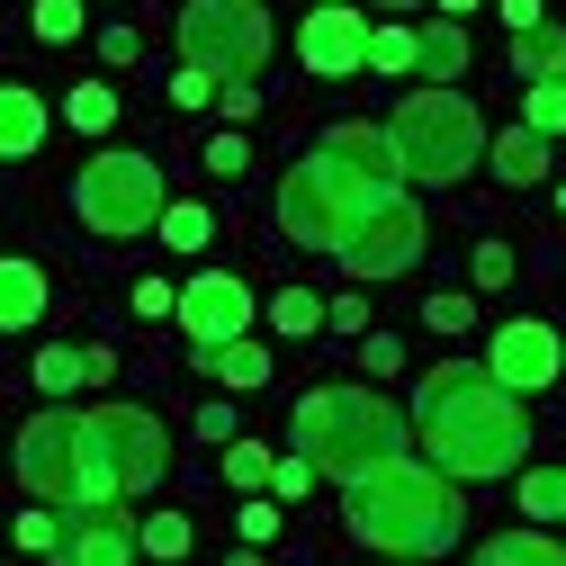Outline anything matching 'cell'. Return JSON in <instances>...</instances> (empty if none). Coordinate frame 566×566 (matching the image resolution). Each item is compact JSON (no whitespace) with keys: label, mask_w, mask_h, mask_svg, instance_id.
I'll list each match as a JSON object with an SVG mask.
<instances>
[{"label":"cell","mask_w":566,"mask_h":566,"mask_svg":"<svg viewBox=\"0 0 566 566\" xmlns=\"http://www.w3.org/2000/svg\"><path fill=\"white\" fill-rule=\"evenodd\" d=\"M413 432H422V459L459 485H485V476H513L531 459V413L522 396L494 378L485 360H441L422 369L413 387Z\"/></svg>","instance_id":"cell-1"},{"label":"cell","mask_w":566,"mask_h":566,"mask_svg":"<svg viewBox=\"0 0 566 566\" xmlns=\"http://www.w3.org/2000/svg\"><path fill=\"white\" fill-rule=\"evenodd\" d=\"M342 522L350 539H369L378 557H441L468 539V504H459V476H441L432 459H387L369 476L342 485Z\"/></svg>","instance_id":"cell-2"},{"label":"cell","mask_w":566,"mask_h":566,"mask_svg":"<svg viewBox=\"0 0 566 566\" xmlns=\"http://www.w3.org/2000/svg\"><path fill=\"white\" fill-rule=\"evenodd\" d=\"M405 441H413V422H405L378 387H306V396H297V450H306L315 476H333V485L405 459Z\"/></svg>","instance_id":"cell-3"},{"label":"cell","mask_w":566,"mask_h":566,"mask_svg":"<svg viewBox=\"0 0 566 566\" xmlns=\"http://www.w3.org/2000/svg\"><path fill=\"white\" fill-rule=\"evenodd\" d=\"M387 198H396L387 180L350 171L333 145H315L306 163L279 171V234H289L297 252H342L350 234H360V217H369V207H387Z\"/></svg>","instance_id":"cell-4"},{"label":"cell","mask_w":566,"mask_h":566,"mask_svg":"<svg viewBox=\"0 0 566 566\" xmlns=\"http://www.w3.org/2000/svg\"><path fill=\"white\" fill-rule=\"evenodd\" d=\"M387 145H396V171H405V180L450 189V180H468V171L485 163V117H476L459 91L422 82V91H405V99H396Z\"/></svg>","instance_id":"cell-5"},{"label":"cell","mask_w":566,"mask_h":566,"mask_svg":"<svg viewBox=\"0 0 566 566\" xmlns=\"http://www.w3.org/2000/svg\"><path fill=\"white\" fill-rule=\"evenodd\" d=\"M19 485L36 494V504H54L63 522H73V513H117V494H108V476L91 459V422L63 413V405L28 413V432H19Z\"/></svg>","instance_id":"cell-6"},{"label":"cell","mask_w":566,"mask_h":566,"mask_svg":"<svg viewBox=\"0 0 566 566\" xmlns=\"http://www.w3.org/2000/svg\"><path fill=\"white\" fill-rule=\"evenodd\" d=\"M163 163L154 154H91L82 180H73V217L99 234V243H135V234H154L163 226Z\"/></svg>","instance_id":"cell-7"},{"label":"cell","mask_w":566,"mask_h":566,"mask_svg":"<svg viewBox=\"0 0 566 566\" xmlns=\"http://www.w3.org/2000/svg\"><path fill=\"white\" fill-rule=\"evenodd\" d=\"M180 54L217 82H252L270 63V19L261 0H189L180 10Z\"/></svg>","instance_id":"cell-8"},{"label":"cell","mask_w":566,"mask_h":566,"mask_svg":"<svg viewBox=\"0 0 566 566\" xmlns=\"http://www.w3.org/2000/svg\"><path fill=\"white\" fill-rule=\"evenodd\" d=\"M82 422H91V459H99V476H108L117 504H126V494H154V485L171 476L163 413H145V405H99V413H82Z\"/></svg>","instance_id":"cell-9"},{"label":"cell","mask_w":566,"mask_h":566,"mask_svg":"<svg viewBox=\"0 0 566 566\" xmlns=\"http://www.w3.org/2000/svg\"><path fill=\"white\" fill-rule=\"evenodd\" d=\"M422 243H432L422 207H413V198H387V207L360 217V234L342 243V270H350V279H405V270L422 261Z\"/></svg>","instance_id":"cell-10"},{"label":"cell","mask_w":566,"mask_h":566,"mask_svg":"<svg viewBox=\"0 0 566 566\" xmlns=\"http://www.w3.org/2000/svg\"><path fill=\"white\" fill-rule=\"evenodd\" d=\"M243 324H252V289H243L234 270H198L189 289H180V333H189V360H207V350L243 342Z\"/></svg>","instance_id":"cell-11"},{"label":"cell","mask_w":566,"mask_h":566,"mask_svg":"<svg viewBox=\"0 0 566 566\" xmlns=\"http://www.w3.org/2000/svg\"><path fill=\"white\" fill-rule=\"evenodd\" d=\"M485 369L504 378L513 396H539V387H557V378H566V350H557V333H548L539 315H522V324H494Z\"/></svg>","instance_id":"cell-12"},{"label":"cell","mask_w":566,"mask_h":566,"mask_svg":"<svg viewBox=\"0 0 566 566\" xmlns=\"http://www.w3.org/2000/svg\"><path fill=\"white\" fill-rule=\"evenodd\" d=\"M297 63H306V73H324V82L369 73V19L350 10V0H315V19L297 28Z\"/></svg>","instance_id":"cell-13"},{"label":"cell","mask_w":566,"mask_h":566,"mask_svg":"<svg viewBox=\"0 0 566 566\" xmlns=\"http://www.w3.org/2000/svg\"><path fill=\"white\" fill-rule=\"evenodd\" d=\"M135 557H145V548H135V531L117 513H73L45 566H135Z\"/></svg>","instance_id":"cell-14"},{"label":"cell","mask_w":566,"mask_h":566,"mask_svg":"<svg viewBox=\"0 0 566 566\" xmlns=\"http://www.w3.org/2000/svg\"><path fill=\"white\" fill-rule=\"evenodd\" d=\"M45 126H54V108L28 82H0V163H28L45 145Z\"/></svg>","instance_id":"cell-15"},{"label":"cell","mask_w":566,"mask_h":566,"mask_svg":"<svg viewBox=\"0 0 566 566\" xmlns=\"http://www.w3.org/2000/svg\"><path fill=\"white\" fill-rule=\"evenodd\" d=\"M45 315V270L19 261V252H0V333H28Z\"/></svg>","instance_id":"cell-16"},{"label":"cell","mask_w":566,"mask_h":566,"mask_svg":"<svg viewBox=\"0 0 566 566\" xmlns=\"http://www.w3.org/2000/svg\"><path fill=\"white\" fill-rule=\"evenodd\" d=\"M413 73L450 91V82L468 73V28H459V19H432V28H413Z\"/></svg>","instance_id":"cell-17"},{"label":"cell","mask_w":566,"mask_h":566,"mask_svg":"<svg viewBox=\"0 0 566 566\" xmlns=\"http://www.w3.org/2000/svg\"><path fill=\"white\" fill-rule=\"evenodd\" d=\"M324 145H333V154H342L350 171H369V180H387V189L405 180V171H396V145H387V126H333Z\"/></svg>","instance_id":"cell-18"},{"label":"cell","mask_w":566,"mask_h":566,"mask_svg":"<svg viewBox=\"0 0 566 566\" xmlns=\"http://www.w3.org/2000/svg\"><path fill=\"white\" fill-rule=\"evenodd\" d=\"M539 171H548V135H539V126H504V135H494V180L531 189Z\"/></svg>","instance_id":"cell-19"},{"label":"cell","mask_w":566,"mask_h":566,"mask_svg":"<svg viewBox=\"0 0 566 566\" xmlns=\"http://www.w3.org/2000/svg\"><path fill=\"white\" fill-rule=\"evenodd\" d=\"M468 566H566V548L539 539V531H504V539H485Z\"/></svg>","instance_id":"cell-20"},{"label":"cell","mask_w":566,"mask_h":566,"mask_svg":"<svg viewBox=\"0 0 566 566\" xmlns=\"http://www.w3.org/2000/svg\"><path fill=\"white\" fill-rule=\"evenodd\" d=\"M28 378H36L45 396H73V387H91V350H73V342H45Z\"/></svg>","instance_id":"cell-21"},{"label":"cell","mask_w":566,"mask_h":566,"mask_svg":"<svg viewBox=\"0 0 566 566\" xmlns=\"http://www.w3.org/2000/svg\"><path fill=\"white\" fill-rule=\"evenodd\" d=\"M198 369L226 378V387H261V378H270V350H261V342H226V350H207Z\"/></svg>","instance_id":"cell-22"},{"label":"cell","mask_w":566,"mask_h":566,"mask_svg":"<svg viewBox=\"0 0 566 566\" xmlns=\"http://www.w3.org/2000/svg\"><path fill=\"white\" fill-rule=\"evenodd\" d=\"M154 234H163L171 252H207V234H217V217H207V207H189V198H171Z\"/></svg>","instance_id":"cell-23"},{"label":"cell","mask_w":566,"mask_h":566,"mask_svg":"<svg viewBox=\"0 0 566 566\" xmlns=\"http://www.w3.org/2000/svg\"><path fill=\"white\" fill-rule=\"evenodd\" d=\"M522 513L531 522H566V468H522Z\"/></svg>","instance_id":"cell-24"},{"label":"cell","mask_w":566,"mask_h":566,"mask_svg":"<svg viewBox=\"0 0 566 566\" xmlns=\"http://www.w3.org/2000/svg\"><path fill=\"white\" fill-rule=\"evenodd\" d=\"M513 63H522V82H548L557 63H566V36H557V28H522V45H513Z\"/></svg>","instance_id":"cell-25"},{"label":"cell","mask_w":566,"mask_h":566,"mask_svg":"<svg viewBox=\"0 0 566 566\" xmlns=\"http://www.w3.org/2000/svg\"><path fill=\"white\" fill-rule=\"evenodd\" d=\"M63 117H73L82 135H99V126H117V91H108V82H82V91H63Z\"/></svg>","instance_id":"cell-26"},{"label":"cell","mask_w":566,"mask_h":566,"mask_svg":"<svg viewBox=\"0 0 566 566\" xmlns=\"http://www.w3.org/2000/svg\"><path fill=\"white\" fill-rule=\"evenodd\" d=\"M135 548H145V557H189V513H145V531H135Z\"/></svg>","instance_id":"cell-27"},{"label":"cell","mask_w":566,"mask_h":566,"mask_svg":"<svg viewBox=\"0 0 566 566\" xmlns=\"http://www.w3.org/2000/svg\"><path fill=\"white\" fill-rule=\"evenodd\" d=\"M522 126H539V135H566V82L548 73V82H531V99H522Z\"/></svg>","instance_id":"cell-28"},{"label":"cell","mask_w":566,"mask_h":566,"mask_svg":"<svg viewBox=\"0 0 566 566\" xmlns=\"http://www.w3.org/2000/svg\"><path fill=\"white\" fill-rule=\"evenodd\" d=\"M369 73H413V28H369Z\"/></svg>","instance_id":"cell-29"},{"label":"cell","mask_w":566,"mask_h":566,"mask_svg":"<svg viewBox=\"0 0 566 566\" xmlns=\"http://www.w3.org/2000/svg\"><path fill=\"white\" fill-rule=\"evenodd\" d=\"M270 324H279V333H315V324H324V297H306V289H279V297H270Z\"/></svg>","instance_id":"cell-30"},{"label":"cell","mask_w":566,"mask_h":566,"mask_svg":"<svg viewBox=\"0 0 566 566\" xmlns=\"http://www.w3.org/2000/svg\"><path fill=\"white\" fill-rule=\"evenodd\" d=\"M28 19H36V36H45V45H73V36H82V0H36Z\"/></svg>","instance_id":"cell-31"},{"label":"cell","mask_w":566,"mask_h":566,"mask_svg":"<svg viewBox=\"0 0 566 566\" xmlns=\"http://www.w3.org/2000/svg\"><path fill=\"white\" fill-rule=\"evenodd\" d=\"M270 468H279V459H270L261 441H226V476H234V485H252V494H261V485H270Z\"/></svg>","instance_id":"cell-32"},{"label":"cell","mask_w":566,"mask_h":566,"mask_svg":"<svg viewBox=\"0 0 566 566\" xmlns=\"http://www.w3.org/2000/svg\"><path fill=\"white\" fill-rule=\"evenodd\" d=\"M207 171H217V180H243V171H252V145H243L234 126H226V135H207Z\"/></svg>","instance_id":"cell-33"},{"label":"cell","mask_w":566,"mask_h":566,"mask_svg":"<svg viewBox=\"0 0 566 566\" xmlns=\"http://www.w3.org/2000/svg\"><path fill=\"white\" fill-rule=\"evenodd\" d=\"M54 539H63L54 504H28V513H19V548H28V557H54Z\"/></svg>","instance_id":"cell-34"},{"label":"cell","mask_w":566,"mask_h":566,"mask_svg":"<svg viewBox=\"0 0 566 566\" xmlns=\"http://www.w3.org/2000/svg\"><path fill=\"white\" fill-rule=\"evenodd\" d=\"M270 485H279V504H297V494L315 485V459H306V450H289V459L270 468Z\"/></svg>","instance_id":"cell-35"},{"label":"cell","mask_w":566,"mask_h":566,"mask_svg":"<svg viewBox=\"0 0 566 566\" xmlns=\"http://www.w3.org/2000/svg\"><path fill=\"white\" fill-rule=\"evenodd\" d=\"M217 91H226V82H217V73H198V63H180V73H171V99H180V108H207Z\"/></svg>","instance_id":"cell-36"},{"label":"cell","mask_w":566,"mask_h":566,"mask_svg":"<svg viewBox=\"0 0 566 566\" xmlns=\"http://www.w3.org/2000/svg\"><path fill=\"white\" fill-rule=\"evenodd\" d=\"M476 289H504V279H513V243H476Z\"/></svg>","instance_id":"cell-37"},{"label":"cell","mask_w":566,"mask_h":566,"mask_svg":"<svg viewBox=\"0 0 566 566\" xmlns=\"http://www.w3.org/2000/svg\"><path fill=\"white\" fill-rule=\"evenodd\" d=\"M422 315H432V333H468V324H476V306H468V297H432Z\"/></svg>","instance_id":"cell-38"},{"label":"cell","mask_w":566,"mask_h":566,"mask_svg":"<svg viewBox=\"0 0 566 566\" xmlns=\"http://www.w3.org/2000/svg\"><path fill=\"white\" fill-rule=\"evenodd\" d=\"M135 54H145V36H135V28H108V36H99V63H117V73H126Z\"/></svg>","instance_id":"cell-39"},{"label":"cell","mask_w":566,"mask_h":566,"mask_svg":"<svg viewBox=\"0 0 566 566\" xmlns=\"http://www.w3.org/2000/svg\"><path fill=\"white\" fill-rule=\"evenodd\" d=\"M270 531H279V504H270V494H252V504H243V539H252V548H261V539H270Z\"/></svg>","instance_id":"cell-40"},{"label":"cell","mask_w":566,"mask_h":566,"mask_svg":"<svg viewBox=\"0 0 566 566\" xmlns=\"http://www.w3.org/2000/svg\"><path fill=\"white\" fill-rule=\"evenodd\" d=\"M135 315H180V297L163 289V279H135Z\"/></svg>","instance_id":"cell-41"},{"label":"cell","mask_w":566,"mask_h":566,"mask_svg":"<svg viewBox=\"0 0 566 566\" xmlns=\"http://www.w3.org/2000/svg\"><path fill=\"white\" fill-rule=\"evenodd\" d=\"M324 324H333V333H360V324H369V306H360V297H333V306H324Z\"/></svg>","instance_id":"cell-42"},{"label":"cell","mask_w":566,"mask_h":566,"mask_svg":"<svg viewBox=\"0 0 566 566\" xmlns=\"http://www.w3.org/2000/svg\"><path fill=\"white\" fill-rule=\"evenodd\" d=\"M198 441H234V405H207L198 413Z\"/></svg>","instance_id":"cell-43"},{"label":"cell","mask_w":566,"mask_h":566,"mask_svg":"<svg viewBox=\"0 0 566 566\" xmlns=\"http://www.w3.org/2000/svg\"><path fill=\"white\" fill-rule=\"evenodd\" d=\"M217 108H226V117H252V108H261V91H252V82H226V91H217Z\"/></svg>","instance_id":"cell-44"},{"label":"cell","mask_w":566,"mask_h":566,"mask_svg":"<svg viewBox=\"0 0 566 566\" xmlns=\"http://www.w3.org/2000/svg\"><path fill=\"white\" fill-rule=\"evenodd\" d=\"M432 10H441V19H468V10H476V0H432Z\"/></svg>","instance_id":"cell-45"},{"label":"cell","mask_w":566,"mask_h":566,"mask_svg":"<svg viewBox=\"0 0 566 566\" xmlns=\"http://www.w3.org/2000/svg\"><path fill=\"white\" fill-rule=\"evenodd\" d=\"M378 10H422V0H378Z\"/></svg>","instance_id":"cell-46"},{"label":"cell","mask_w":566,"mask_h":566,"mask_svg":"<svg viewBox=\"0 0 566 566\" xmlns=\"http://www.w3.org/2000/svg\"><path fill=\"white\" fill-rule=\"evenodd\" d=\"M557 82H566V63H557Z\"/></svg>","instance_id":"cell-47"},{"label":"cell","mask_w":566,"mask_h":566,"mask_svg":"<svg viewBox=\"0 0 566 566\" xmlns=\"http://www.w3.org/2000/svg\"><path fill=\"white\" fill-rule=\"evenodd\" d=\"M557 207H566V189H557Z\"/></svg>","instance_id":"cell-48"}]
</instances>
